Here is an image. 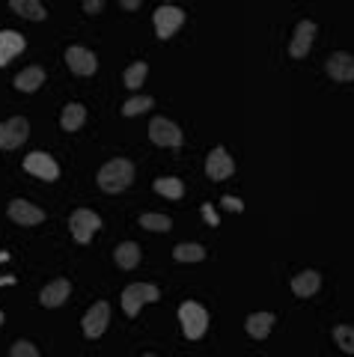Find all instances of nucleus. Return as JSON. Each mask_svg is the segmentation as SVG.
<instances>
[{
  "instance_id": "2f4dec72",
  "label": "nucleus",
  "mask_w": 354,
  "mask_h": 357,
  "mask_svg": "<svg viewBox=\"0 0 354 357\" xmlns=\"http://www.w3.org/2000/svg\"><path fill=\"white\" fill-rule=\"evenodd\" d=\"M84 9H86V13H102V9H105V3H102V0H86V3H84Z\"/></svg>"
},
{
  "instance_id": "1a4fd4ad",
  "label": "nucleus",
  "mask_w": 354,
  "mask_h": 357,
  "mask_svg": "<svg viewBox=\"0 0 354 357\" xmlns=\"http://www.w3.org/2000/svg\"><path fill=\"white\" fill-rule=\"evenodd\" d=\"M24 170L33 173V176H39V178H45V182H54V178L60 176L57 161H54L51 155H45V152H30L24 158Z\"/></svg>"
},
{
  "instance_id": "423d86ee",
  "label": "nucleus",
  "mask_w": 354,
  "mask_h": 357,
  "mask_svg": "<svg viewBox=\"0 0 354 357\" xmlns=\"http://www.w3.org/2000/svg\"><path fill=\"white\" fill-rule=\"evenodd\" d=\"M149 137H152V143H158V146H182V131H179V126L176 122H170V119H164V116H155L152 122H149Z\"/></svg>"
},
{
  "instance_id": "a211bd4d",
  "label": "nucleus",
  "mask_w": 354,
  "mask_h": 357,
  "mask_svg": "<svg viewBox=\"0 0 354 357\" xmlns=\"http://www.w3.org/2000/svg\"><path fill=\"white\" fill-rule=\"evenodd\" d=\"M247 333L253 340H265L271 333V325H274V312H253V316H247Z\"/></svg>"
},
{
  "instance_id": "dca6fc26",
  "label": "nucleus",
  "mask_w": 354,
  "mask_h": 357,
  "mask_svg": "<svg viewBox=\"0 0 354 357\" xmlns=\"http://www.w3.org/2000/svg\"><path fill=\"white\" fill-rule=\"evenodd\" d=\"M69 292H72V286H69V280H54V283H48L45 289L39 292V301H42V307H48V310H54V307H60V304H66L69 301Z\"/></svg>"
},
{
  "instance_id": "6e6552de",
  "label": "nucleus",
  "mask_w": 354,
  "mask_h": 357,
  "mask_svg": "<svg viewBox=\"0 0 354 357\" xmlns=\"http://www.w3.org/2000/svg\"><path fill=\"white\" fill-rule=\"evenodd\" d=\"M206 173H208V178H215V182H224V178H229L232 173H236V161L229 158L224 146H215L212 152H208Z\"/></svg>"
},
{
  "instance_id": "ddd939ff",
  "label": "nucleus",
  "mask_w": 354,
  "mask_h": 357,
  "mask_svg": "<svg viewBox=\"0 0 354 357\" xmlns=\"http://www.w3.org/2000/svg\"><path fill=\"white\" fill-rule=\"evenodd\" d=\"M107 319H110V307L105 304V301H98V304H93V310L84 316V333L90 340H95V337H102L105 333V328H107Z\"/></svg>"
},
{
  "instance_id": "412c9836",
  "label": "nucleus",
  "mask_w": 354,
  "mask_h": 357,
  "mask_svg": "<svg viewBox=\"0 0 354 357\" xmlns=\"http://www.w3.org/2000/svg\"><path fill=\"white\" fill-rule=\"evenodd\" d=\"M114 256H116V265L125 268V271H131V268L140 265V248H137L134 241H123V244H119V248L114 250Z\"/></svg>"
},
{
  "instance_id": "72a5a7b5",
  "label": "nucleus",
  "mask_w": 354,
  "mask_h": 357,
  "mask_svg": "<svg viewBox=\"0 0 354 357\" xmlns=\"http://www.w3.org/2000/svg\"><path fill=\"white\" fill-rule=\"evenodd\" d=\"M143 357H155V354H143Z\"/></svg>"
},
{
  "instance_id": "a878e982",
  "label": "nucleus",
  "mask_w": 354,
  "mask_h": 357,
  "mask_svg": "<svg viewBox=\"0 0 354 357\" xmlns=\"http://www.w3.org/2000/svg\"><path fill=\"white\" fill-rule=\"evenodd\" d=\"M146 75H149V66L146 63H131L128 69H125V86L128 89H140L143 81H146Z\"/></svg>"
},
{
  "instance_id": "f3484780",
  "label": "nucleus",
  "mask_w": 354,
  "mask_h": 357,
  "mask_svg": "<svg viewBox=\"0 0 354 357\" xmlns=\"http://www.w3.org/2000/svg\"><path fill=\"white\" fill-rule=\"evenodd\" d=\"M318 286H322V277H318V271H301L298 277H292V292H295L298 298L316 295Z\"/></svg>"
},
{
  "instance_id": "b1692460",
  "label": "nucleus",
  "mask_w": 354,
  "mask_h": 357,
  "mask_svg": "<svg viewBox=\"0 0 354 357\" xmlns=\"http://www.w3.org/2000/svg\"><path fill=\"white\" fill-rule=\"evenodd\" d=\"M173 256L179 262H203L206 259V250L200 248V244H176Z\"/></svg>"
},
{
  "instance_id": "473e14b6",
  "label": "nucleus",
  "mask_w": 354,
  "mask_h": 357,
  "mask_svg": "<svg viewBox=\"0 0 354 357\" xmlns=\"http://www.w3.org/2000/svg\"><path fill=\"white\" fill-rule=\"evenodd\" d=\"M0 325H3V312H0Z\"/></svg>"
},
{
  "instance_id": "6ab92c4d",
  "label": "nucleus",
  "mask_w": 354,
  "mask_h": 357,
  "mask_svg": "<svg viewBox=\"0 0 354 357\" xmlns=\"http://www.w3.org/2000/svg\"><path fill=\"white\" fill-rule=\"evenodd\" d=\"M42 84H45V72H42L39 66H30V69L15 75V86L21 89V93H36Z\"/></svg>"
},
{
  "instance_id": "7c9ffc66",
  "label": "nucleus",
  "mask_w": 354,
  "mask_h": 357,
  "mask_svg": "<svg viewBox=\"0 0 354 357\" xmlns=\"http://www.w3.org/2000/svg\"><path fill=\"white\" fill-rule=\"evenodd\" d=\"M203 218H206V223H212V227H215V223H217V215H215V208L212 206H203Z\"/></svg>"
},
{
  "instance_id": "0eeeda50",
  "label": "nucleus",
  "mask_w": 354,
  "mask_h": 357,
  "mask_svg": "<svg viewBox=\"0 0 354 357\" xmlns=\"http://www.w3.org/2000/svg\"><path fill=\"white\" fill-rule=\"evenodd\" d=\"M182 24H185V13L179 6H158L155 9V33H158V39H170Z\"/></svg>"
},
{
  "instance_id": "2eb2a0df",
  "label": "nucleus",
  "mask_w": 354,
  "mask_h": 357,
  "mask_svg": "<svg viewBox=\"0 0 354 357\" xmlns=\"http://www.w3.org/2000/svg\"><path fill=\"white\" fill-rule=\"evenodd\" d=\"M27 48V39L21 36V33L15 30H0V69L15 57V54H21Z\"/></svg>"
},
{
  "instance_id": "f257e3e1",
  "label": "nucleus",
  "mask_w": 354,
  "mask_h": 357,
  "mask_svg": "<svg viewBox=\"0 0 354 357\" xmlns=\"http://www.w3.org/2000/svg\"><path fill=\"white\" fill-rule=\"evenodd\" d=\"M131 182H134V164L125 161V158H114L98 170V188H102L105 194L125 191Z\"/></svg>"
},
{
  "instance_id": "9d476101",
  "label": "nucleus",
  "mask_w": 354,
  "mask_h": 357,
  "mask_svg": "<svg viewBox=\"0 0 354 357\" xmlns=\"http://www.w3.org/2000/svg\"><path fill=\"white\" fill-rule=\"evenodd\" d=\"M66 63H69V69H72L75 75H81V77L95 75V69H98L95 54L86 51V48H81V45H72V48L66 51Z\"/></svg>"
},
{
  "instance_id": "4468645a",
  "label": "nucleus",
  "mask_w": 354,
  "mask_h": 357,
  "mask_svg": "<svg viewBox=\"0 0 354 357\" xmlns=\"http://www.w3.org/2000/svg\"><path fill=\"white\" fill-rule=\"evenodd\" d=\"M313 39H316V24H313V21H301V24L295 27V39L289 45V54L295 60L307 57V51L313 48Z\"/></svg>"
},
{
  "instance_id": "aec40b11",
  "label": "nucleus",
  "mask_w": 354,
  "mask_h": 357,
  "mask_svg": "<svg viewBox=\"0 0 354 357\" xmlns=\"http://www.w3.org/2000/svg\"><path fill=\"white\" fill-rule=\"evenodd\" d=\"M84 119H86V107H84V105H77V102H72V105H66V107H63L60 126H63L66 131H77V128L84 126Z\"/></svg>"
},
{
  "instance_id": "bb28decb",
  "label": "nucleus",
  "mask_w": 354,
  "mask_h": 357,
  "mask_svg": "<svg viewBox=\"0 0 354 357\" xmlns=\"http://www.w3.org/2000/svg\"><path fill=\"white\" fill-rule=\"evenodd\" d=\"M334 340H337V345H339L342 351L354 354V328H351V325H339V328H334Z\"/></svg>"
},
{
  "instance_id": "f03ea898",
  "label": "nucleus",
  "mask_w": 354,
  "mask_h": 357,
  "mask_svg": "<svg viewBox=\"0 0 354 357\" xmlns=\"http://www.w3.org/2000/svg\"><path fill=\"white\" fill-rule=\"evenodd\" d=\"M179 319H182V331L187 340H200L206 328H208V312L206 307L194 304V301H185V304L179 307Z\"/></svg>"
},
{
  "instance_id": "5701e85b",
  "label": "nucleus",
  "mask_w": 354,
  "mask_h": 357,
  "mask_svg": "<svg viewBox=\"0 0 354 357\" xmlns=\"http://www.w3.org/2000/svg\"><path fill=\"white\" fill-rule=\"evenodd\" d=\"M152 188H155V191H158L161 197H170V199H179V197L185 194V185L179 182V178H173V176L158 178V182H155Z\"/></svg>"
},
{
  "instance_id": "c85d7f7f",
  "label": "nucleus",
  "mask_w": 354,
  "mask_h": 357,
  "mask_svg": "<svg viewBox=\"0 0 354 357\" xmlns=\"http://www.w3.org/2000/svg\"><path fill=\"white\" fill-rule=\"evenodd\" d=\"M9 357H39V351H36V345H33V342L18 340L13 349H9Z\"/></svg>"
},
{
  "instance_id": "cd10ccee",
  "label": "nucleus",
  "mask_w": 354,
  "mask_h": 357,
  "mask_svg": "<svg viewBox=\"0 0 354 357\" xmlns=\"http://www.w3.org/2000/svg\"><path fill=\"white\" fill-rule=\"evenodd\" d=\"M149 107H152L149 96H134V98H128V102L123 105V114L125 116H137V114H143V110H149Z\"/></svg>"
},
{
  "instance_id": "f8f14e48",
  "label": "nucleus",
  "mask_w": 354,
  "mask_h": 357,
  "mask_svg": "<svg viewBox=\"0 0 354 357\" xmlns=\"http://www.w3.org/2000/svg\"><path fill=\"white\" fill-rule=\"evenodd\" d=\"M9 218L21 223V227H36V223L45 220V211L27 203V199H13V203H9Z\"/></svg>"
},
{
  "instance_id": "4be33fe9",
  "label": "nucleus",
  "mask_w": 354,
  "mask_h": 357,
  "mask_svg": "<svg viewBox=\"0 0 354 357\" xmlns=\"http://www.w3.org/2000/svg\"><path fill=\"white\" fill-rule=\"evenodd\" d=\"M13 13H18V15H24V18H30V21H42L48 13H45V6L39 3V0H13Z\"/></svg>"
},
{
  "instance_id": "7ed1b4c3",
  "label": "nucleus",
  "mask_w": 354,
  "mask_h": 357,
  "mask_svg": "<svg viewBox=\"0 0 354 357\" xmlns=\"http://www.w3.org/2000/svg\"><path fill=\"white\" fill-rule=\"evenodd\" d=\"M69 227H72L75 241L77 244H86V241H93V236H95L98 229H102V218H98L93 208H77V211H72Z\"/></svg>"
},
{
  "instance_id": "c756f323",
  "label": "nucleus",
  "mask_w": 354,
  "mask_h": 357,
  "mask_svg": "<svg viewBox=\"0 0 354 357\" xmlns=\"http://www.w3.org/2000/svg\"><path fill=\"white\" fill-rule=\"evenodd\" d=\"M224 206H226L229 211H241V208H245V203H241V199H236V197H224Z\"/></svg>"
},
{
  "instance_id": "39448f33",
  "label": "nucleus",
  "mask_w": 354,
  "mask_h": 357,
  "mask_svg": "<svg viewBox=\"0 0 354 357\" xmlns=\"http://www.w3.org/2000/svg\"><path fill=\"white\" fill-rule=\"evenodd\" d=\"M30 126L24 116H13L6 122H0V149H18L27 140Z\"/></svg>"
},
{
  "instance_id": "393cba45",
  "label": "nucleus",
  "mask_w": 354,
  "mask_h": 357,
  "mask_svg": "<svg viewBox=\"0 0 354 357\" xmlns=\"http://www.w3.org/2000/svg\"><path fill=\"white\" fill-rule=\"evenodd\" d=\"M140 227L152 229V232H170L173 220L167 215H152V211H146V215H140Z\"/></svg>"
},
{
  "instance_id": "9b49d317",
  "label": "nucleus",
  "mask_w": 354,
  "mask_h": 357,
  "mask_svg": "<svg viewBox=\"0 0 354 357\" xmlns=\"http://www.w3.org/2000/svg\"><path fill=\"white\" fill-rule=\"evenodd\" d=\"M325 69H328V75L334 77V81H339V84H351V81H354V57H351V54H346V51L330 54L328 63H325Z\"/></svg>"
},
{
  "instance_id": "20e7f679",
  "label": "nucleus",
  "mask_w": 354,
  "mask_h": 357,
  "mask_svg": "<svg viewBox=\"0 0 354 357\" xmlns=\"http://www.w3.org/2000/svg\"><path fill=\"white\" fill-rule=\"evenodd\" d=\"M158 289L152 283H131L125 292H123V310L125 316H137L143 304H152V301H158Z\"/></svg>"
}]
</instances>
